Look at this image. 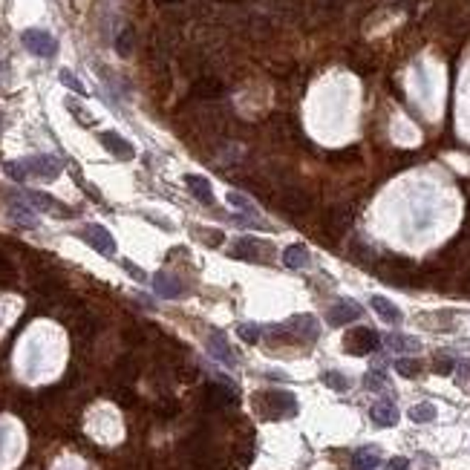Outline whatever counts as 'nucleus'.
Wrapping results in <instances>:
<instances>
[{"mask_svg": "<svg viewBox=\"0 0 470 470\" xmlns=\"http://www.w3.org/2000/svg\"><path fill=\"white\" fill-rule=\"evenodd\" d=\"M4 75H6V64H4V61H0V78H4Z\"/></svg>", "mask_w": 470, "mask_h": 470, "instance_id": "obj_35", "label": "nucleus"}, {"mask_svg": "<svg viewBox=\"0 0 470 470\" xmlns=\"http://www.w3.org/2000/svg\"><path fill=\"white\" fill-rule=\"evenodd\" d=\"M99 139H101V145H104L113 156H118V159H133V156H136V147L127 142L124 136H118L116 130H104Z\"/></svg>", "mask_w": 470, "mask_h": 470, "instance_id": "obj_12", "label": "nucleus"}, {"mask_svg": "<svg viewBox=\"0 0 470 470\" xmlns=\"http://www.w3.org/2000/svg\"><path fill=\"white\" fill-rule=\"evenodd\" d=\"M185 185H188V191L194 194V199H199L202 205H213V191H211V182H208L205 177L188 174V177H185Z\"/></svg>", "mask_w": 470, "mask_h": 470, "instance_id": "obj_16", "label": "nucleus"}, {"mask_svg": "<svg viewBox=\"0 0 470 470\" xmlns=\"http://www.w3.org/2000/svg\"><path fill=\"white\" fill-rule=\"evenodd\" d=\"M378 347H381V337H378V332L369 329V326L352 329V332L344 337V349H347L349 355H369V352H375Z\"/></svg>", "mask_w": 470, "mask_h": 470, "instance_id": "obj_3", "label": "nucleus"}, {"mask_svg": "<svg viewBox=\"0 0 470 470\" xmlns=\"http://www.w3.org/2000/svg\"><path fill=\"white\" fill-rule=\"evenodd\" d=\"M260 404H263V413L269 418H289L297 413V398L286 390H269L260 396Z\"/></svg>", "mask_w": 470, "mask_h": 470, "instance_id": "obj_2", "label": "nucleus"}, {"mask_svg": "<svg viewBox=\"0 0 470 470\" xmlns=\"http://www.w3.org/2000/svg\"><path fill=\"white\" fill-rule=\"evenodd\" d=\"M21 164L26 170V177H38V179H44V182L58 179L61 170H64V162L58 156H50V153H38V156L21 159Z\"/></svg>", "mask_w": 470, "mask_h": 470, "instance_id": "obj_1", "label": "nucleus"}, {"mask_svg": "<svg viewBox=\"0 0 470 470\" xmlns=\"http://www.w3.org/2000/svg\"><path fill=\"white\" fill-rule=\"evenodd\" d=\"M58 78H61V84H64V87H69L72 93H78V96H87V90H84V84L69 72V69H61L58 72Z\"/></svg>", "mask_w": 470, "mask_h": 470, "instance_id": "obj_25", "label": "nucleus"}, {"mask_svg": "<svg viewBox=\"0 0 470 470\" xmlns=\"http://www.w3.org/2000/svg\"><path fill=\"white\" fill-rule=\"evenodd\" d=\"M381 464V453L375 447H361L352 453V470H375Z\"/></svg>", "mask_w": 470, "mask_h": 470, "instance_id": "obj_17", "label": "nucleus"}, {"mask_svg": "<svg viewBox=\"0 0 470 470\" xmlns=\"http://www.w3.org/2000/svg\"><path fill=\"white\" fill-rule=\"evenodd\" d=\"M456 375H459L461 381H467V378H470V361H461V364H456Z\"/></svg>", "mask_w": 470, "mask_h": 470, "instance_id": "obj_34", "label": "nucleus"}, {"mask_svg": "<svg viewBox=\"0 0 470 470\" xmlns=\"http://www.w3.org/2000/svg\"><path fill=\"white\" fill-rule=\"evenodd\" d=\"M228 202L234 205V208H240V211H245V213H251V217H257V208H254L251 202H248V196H242V194H237V191H231L228 194Z\"/></svg>", "mask_w": 470, "mask_h": 470, "instance_id": "obj_28", "label": "nucleus"}, {"mask_svg": "<svg viewBox=\"0 0 470 470\" xmlns=\"http://www.w3.org/2000/svg\"><path fill=\"white\" fill-rule=\"evenodd\" d=\"M364 384H367V390H384V387H387V375H384L381 369H372V372H367L364 375Z\"/></svg>", "mask_w": 470, "mask_h": 470, "instance_id": "obj_23", "label": "nucleus"}, {"mask_svg": "<svg viewBox=\"0 0 470 470\" xmlns=\"http://www.w3.org/2000/svg\"><path fill=\"white\" fill-rule=\"evenodd\" d=\"M150 283H153V291H156L159 297H164V301H177V297H182V294H185V286H182V280H179L177 274L156 272Z\"/></svg>", "mask_w": 470, "mask_h": 470, "instance_id": "obj_8", "label": "nucleus"}, {"mask_svg": "<svg viewBox=\"0 0 470 470\" xmlns=\"http://www.w3.org/2000/svg\"><path fill=\"white\" fill-rule=\"evenodd\" d=\"M23 199L35 208V211H47V213H58V217H72V211L61 202H55L50 194L44 191H23Z\"/></svg>", "mask_w": 470, "mask_h": 470, "instance_id": "obj_9", "label": "nucleus"}, {"mask_svg": "<svg viewBox=\"0 0 470 470\" xmlns=\"http://www.w3.org/2000/svg\"><path fill=\"white\" fill-rule=\"evenodd\" d=\"M286 332L303 337V340H318L320 337V323L315 315H291L286 323H283Z\"/></svg>", "mask_w": 470, "mask_h": 470, "instance_id": "obj_7", "label": "nucleus"}, {"mask_svg": "<svg viewBox=\"0 0 470 470\" xmlns=\"http://www.w3.org/2000/svg\"><path fill=\"white\" fill-rule=\"evenodd\" d=\"M78 237L87 242V245H93L99 254H104V257H113V254H116V240H113V234H110L104 225H99V223L84 225V228L78 231Z\"/></svg>", "mask_w": 470, "mask_h": 470, "instance_id": "obj_5", "label": "nucleus"}, {"mask_svg": "<svg viewBox=\"0 0 470 470\" xmlns=\"http://www.w3.org/2000/svg\"><path fill=\"white\" fill-rule=\"evenodd\" d=\"M194 93L202 96V99L220 96V93H223V84H220V81H202V84H196V87H194Z\"/></svg>", "mask_w": 470, "mask_h": 470, "instance_id": "obj_24", "label": "nucleus"}, {"mask_svg": "<svg viewBox=\"0 0 470 470\" xmlns=\"http://www.w3.org/2000/svg\"><path fill=\"white\" fill-rule=\"evenodd\" d=\"M323 384L329 390H337V393H347L352 384H349V378L347 375H340V372H323Z\"/></svg>", "mask_w": 470, "mask_h": 470, "instance_id": "obj_21", "label": "nucleus"}, {"mask_svg": "<svg viewBox=\"0 0 470 470\" xmlns=\"http://www.w3.org/2000/svg\"><path fill=\"white\" fill-rule=\"evenodd\" d=\"M208 352L217 358L220 364H225V367H237V355H234V349L228 347V340H225L223 332H211V337H208Z\"/></svg>", "mask_w": 470, "mask_h": 470, "instance_id": "obj_11", "label": "nucleus"}, {"mask_svg": "<svg viewBox=\"0 0 470 470\" xmlns=\"http://www.w3.org/2000/svg\"><path fill=\"white\" fill-rule=\"evenodd\" d=\"M306 260H309L306 245H289V248L283 251V266H286V269H303Z\"/></svg>", "mask_w": 470, "mask_h": 470, "instance_id": "obj_18", "label": "nucleus"}, {"mask_svg": "<svg viewBox=\"0 0 470 470\" xmlns=\"http://www.w3.org/2000/svg\"><path fill=\"white\" fill-rule=\"evenodd\" d=\"M372 309H375V315L384 320V323H390V326H398L401 320H404V315H401V309L393 303V301H387V297H381V294H375L372 297Z\"/></svg>", "mask_w": 470, "mask_h": 470, "instance_id": "obj_13", "label": "nucleus"}, {"mask_svg": "<svg viewBox=\"0 0 470 470\" xmlns=\"http://www.w3.org/2000/svg\"><path fill=\"white\" fill-rule=\"evenodd\" d=\"M369 415H372V421H375L378 427H393V424H398V410H396L393 401H378V404H372Z\"/></svg>", "mask_w": 470, "mask_h": 470, "instance_id": "obj_15", "label": "nucleus"}, {"mask_svg": "<svg viewBox=\"0 0 470 470\" xmlns=\"http://www.w3.org/2000/svg\"><path fill=\"white\" fill-rule=\"evenodd\" d=\"M407 415H410L415 424H427V421L436 418V407H433V404H415V407H410Z\"/></svg>", "mask_w": 470, "mask_h": 470, "instance_id": "obj_20", "label": "nucleus"}, {"mask_svg": "<svg viewBox=\"0 0 470 470\" xmlns=\"http://www.w3.org/2000/svg\"><path fill=\"white\" fill-rule=\"evenodd\" d=\"M6 177H9V179H15V182H23V179H29L21 162H6Z\"/></svg>", "mask_w": 470, "mask_h": 470, "instance_id": "obj_30", "label": "nucleus"}, {"mask_svg": "<svg viewBox=\"0 0 470 470\" xmlns=\"http://www.w3.org/2000/svg\"><path fill=\"white\" fill-rule=\"evenodd\" d=\"M21 40H23V47L38 58H52L58 52V40L47 29H26L21 35Z\"/></svg>", "mask_w": 470, "mask_h": 470, "instance_id": "obj_4", "label": "nucleus"}, {"mask_svg": "<svg viewBox=\"0 0 470 470\" xmlns=\"http://www.w3.org/2000/svg\"><path fill=\"white\" fill-rule=\"evenodd\" d=\"M407 467H410V461H407V459H401V456L387 461V470H407Z\"/></svg>", "mask_w": 470, "mask_h": 470, "instance_id": "obj_33", "label": "nucleus"}, {"mask_svg": "<svg viewBox=\"0 0 470 470\" xmlns=\"http://www.w3.org/2000/svg\"><path fill=\"white\" fill-rule=\"evenodd\" d=\"M286 196H289V208H291L294 213H301V211L309 208V196H306L303 191H289Z\"/></svg>", "mask_w": 470, "mask_h": 470, "instance_id": "obj_26", "label": "nucleus"}, {"mask_svg": "<svg viewBox=\"0 0 470 470\" xmlns=\"http://www.w3.org/2000/svg\"><path fill=\"white\" fill-rule=\"evenodd\" d=\"M121 269H124L127 274H130L133 280H139V283H145V280H147V274H145V272H142L136 263H130V260H124V263H121Z\"/></svg>", "mask_w": 470, "mask_h": 470, "instance_id": "obj_31", "label": "nucleus"}, {"mask_svg": "<svg viewBox=\"0 0 470 470\" xmlns=\"http://www.w3.org/2000/svg\"><path fill=\"white\" fill-rule=\"evenodd\" d=\"M361 306L355 301H337L332 309H329V323L332 326H347V323H355L361 318Z\"/></svg>", "mask_w": 470, "mask_h": 470, "instance_id": "obj_10", "label": "nucleus"}, {"mask_svg": "<svg viewBox=\"0 0 470 470\" xmlns=\"http://www.w3.org/2000/svg\"><path fill=\"white\" fill-rule=\"evenodd\" d=\"M116 50H118V55H130V50H133V32H130V29H124V32L118 35Z\"/></svg>", "mask_w": 470, "mask_h": 470, "instance_id": "obj_29", "label": "nucleus"}, {"mask_svg": "<svg viewBox=\"0 0 470 470\" xmlns=\"http://www.w3.org/2000/svg\"><path fill=\"white\" fill-rule=\"evenodd\" d=\"M396 369H398V375H404V378H415V375L421 372V364L413 361V358H401V361H396Z\"/></svg>", "mask_w": 470, "mask_h": 470, "instance_id": "obj_27", "label": "nucleus"}, {"mask_svg": "<svg viewBox=\"0 0 470 470\" xmlns=\"http://www.w3.org/2000/svg\"><path fill=\"white\" fill-rule=\"evenodd\" d=\"M384 344H387L390 349H396V352H418L421 349L418 340L407 337V335H387V337H384Z\"/></svg>", "mask_w": 470, "mask_h": 470, "instance_id": "obj_19", "label": "nucleus"}, {"mask_svg": "<svg viewBox=\"0 0 470 470\" xmlns=\"http://www.w3.org/2000/svg\"><path fill=\"white\" fill-rule=\"evenodd\" d=\"M433 367H436V372H442V375H450V372L456 369V361H450L447 355H439Z\"/></svg>", "mask_w": 470, "mask_h": 470, "instance_id": "obj_32", "label": "nucleus"}, {"mask_svg": "<svg viewBox=\"0 0 470 470\" xmlns=\"http://www.w3.org/2000/svg\"><path fill=\"white\" fill-rule=\"evenodd\" d=\"M9 217H12L21 228H38L35 208H32L26 199H12V202H9Z\"/></svg>", "mask_w": 470, "mask_h": 470, "instance_id": "obj_14", "label": "nucleus"}, {"mask_svg": "<svg viewBox=\"0 0 470 470\" xmlns=\"http://www.w3.org/2000/svg\"><path fill=\"white\" fill-rule=\"evenodd\" d=\"M237 332H240V337L245 340V344H257V340L263 337V332H266V329H263V326H257V323H240V329H237Z\"/></svg>", "mask_w": 470, "mask_h": 470, "instance_id": "obj_22", "label": "nucleus"}, {"mask_svg": "<svg viewBox=\"0 0 470 470\" xmlns=\"http://www.w3.org/2000/svg\"><path fill=\"white\" fill-rule=\"evenodd\" d=\"M231 257H237V260H248V263H257V260L272 257V248H269V242H263V240H251V237H245V240H237V242H234Z\"/></svg>", "mask_w": 470, "mask_h": 470, "instance_id": "obj_6", "label": "nucleus"}]
</instances>
